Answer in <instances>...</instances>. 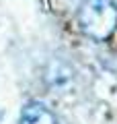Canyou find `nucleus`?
I'll list each match as a JSON object with an SVG mask.
<instances>
[{
    "label": "nucleus",
    "instance_id": "nucleus-1",
    "mask_svg": "<svg viewBox=\"0 0 117 124\" xmlns=\"http://www.w3.org/2000/svg\"><path fill=\"white\" fill-rule=\"evenodd\" d=\"M78 27L92 39H109L117 29V4L113 0H82L78 6Z\"/></svg>",
    "mask_w": 117,
    "mask_h": 124
},
{
    "label": "nucleus",
    "instance_id": "nucleus-2",
    "mask_svg": "<svg viewBox=\"0 0 117 124\" xmlns=\"http://www.w3.org/2000/svg\"><path fill=\"white\" fill-rule=\"evenodd\" d=\"M21 124H58V118L45 103L31 101L21 112Z\"/></svg>",
    "mask_w": 117,
    "mask_h": 124
}]
</instances>
